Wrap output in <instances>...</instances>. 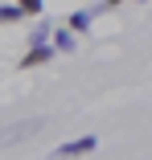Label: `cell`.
<instances>
[{
  "mask_svg": "<svg viewBox=\"0 0 152 160\" xmlns=\"http://www.w3.org/2000/svg\"><path fill=\"white\" fill-rule=\"evenodd\" d=\"M99 148V136H82V140H70V144H58L53 156H86Z\"/></svg>",
  "mask_w": 152,
  "mask_h": 160,
  "instance_id": "obj_2",
  "label": "cell"
},
{
  "mask_svg": "<svg viewBox=\"0 0 152 160\" xmlns=\"http://www.w3.org/2000/svg\"><path fill=\"white\" fill-rule=\"evenodd\" d=\"M17 4L25 8V17H37V12H45V0H17Z\"/></svg>",
  "mask_w": 152,
  "mask_h": 160,
  "instance_id": "obj_8",
  "label": "cell"
},
{
  "mask_svg": "<svg viewBox=\"0 0 152 160\" xmlns=\"http://www.w3.org/2000/svg\"><path fill=\"white\" fill-rule=\"evenodd\" d=\"M53 53H58V49H53L49 41H45V45H29V49H25V58L17 62V66H21V70H37V66H45Z\"/></svg>",
  "mask_w": 152,
  "mask_h": 160,
  "instance_id": "obj_1",
  "label": "cell"
},
{
  "mask_svg": "<svg viewBox=\"0 0 152 160\" xmlns=\"http://www.w3.org/2000/svg\"><path fill=\"white\" fill-rule=\"evenodd\" d=\"M41 127V119H25V123H13V127H4V132H0V140L4 144H13V140H25L29 132H37Z\"/></svg>",
  "mask_w": 152,
  "mask_h": 160,
  "instance_id": "obj_3",
  "label": "cell"
},
{
  "mask_svg": "<svg viewBox=\"0 0 152 160\" xmlns=\"http://www.w3.org/2000/svg\"><path fill=\"white\" fill-rule=\"evenodd\" d=\"M74 45H78V33H74L70 25L62 29V33H53V49H58V53H70Z\"/></svg>",
  "mask_w": 152,
  "mask_h": 160,
  "instance_id": "obj_4",
  "label": "cell"
},
{
  "mask_svg": "<svg viewBox=\"0 0 152 160\" xmlns=\"http://www.w3.org/2000/svg\"><path fill=\"white\" fill-rule=\"evenodd\" d=\"M90 21H95V12H90V8H78V12H70V29H74V33H86V29H90Z\"/></svg>",
  "mask_w": 152,
  "mask_h": 160,
  "instance_id": "obj_5",
  "label": "cell"
},
{
  "mask_svg": "<svg viewBox=\"0 0 152 160\" xmlns=\"http://www.w3.org/2000/svg\"><path fill=\"white\" fill-rule=\"evenodd\" d=\"M140 4H144V0H140Z\"/></svg>",
  "mask_w": 152,
  "mask_h": 160,
  "instance_id": "obj_9",
  "label": "cell"
},
{
  "mask_svg": "<svg viewBox=\"0 0 152 160\" xmlns=\"http://www.w3.org/2000/svg\"><path fill=\"white\" fill-rule=\"evenodd\" d=\"M25 17V8L21 4H0V25H17Z\"/></svg>",
  "mask_w": 152,
  "mask_h": 160,
  "instance_id": "obj_6",
  "label": "cell"
},
{
  "mask_svg": "<svg viewBox=\"0 0 152 160\" xmlns=\"http://www.w3.org/2000/svg\"><path fill=\"white\" fill-rule=\"evenodd\" d=\"M49 37H53V33H49V25H37L33 33H29V45H45Z\"/></svg>",
  "mask_w": 152,
  "mask_h": 160,
  "instance_id": "obj_7",
  "label": "cell"
}]
</instances>
